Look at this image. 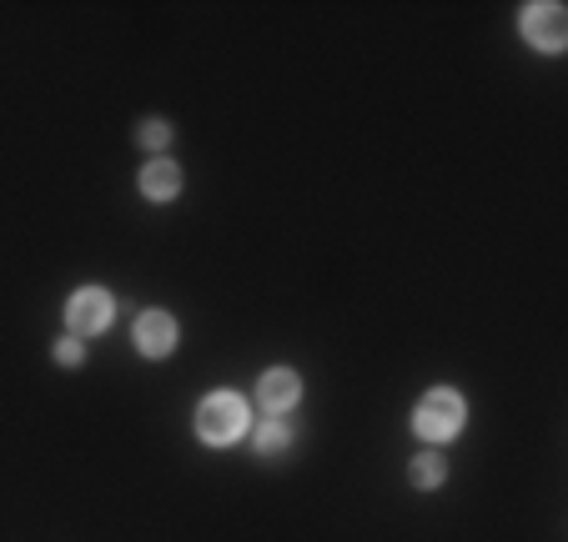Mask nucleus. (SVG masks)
<instances>
[{"label": "nucleus", "mask_w": 568, "mask_h": 542, "mask_svg": "<svg viewBox=\"0 0 568 542\" xmlns=\"http://www.w3.org/2000/svg\"><path fill=\"white\" fill-rule=\"evenodd\" d=\"M247 402L236 392H212V397H202V407H196V437L202 442H212V447H232L236 437L247 432Z\"/></svg>", "instance_id": "obj_1"}, {"label": "nucleus", "mask_w": 568, "mask_h": 542, "mask_svg": "<svg viewBox=\"0 0 568 542\" xmlns=\"http://www.w3.org/2000/svg\"><path fill=\"white\" fill-rule=\"evenodd\" d=\"M463 422H468V407H463V397L448 392V387H433V392L413 407V432H418L423 442H448V437L463 432Z\"/></svg>", "instance_id": "obj_2"}, {"label": "nucleus", "mask_w": 568, "mask_h": 542, "mask_svg": "<svg viewBox=\"0 0 568 542\" xmlns=\"http://www.w3.org/2000/svg\"><path fill=\"white\" fill-rule=\"evenodd\" d=\"M111 317H116V301H111L106 287H81L71 301H65V321H71L75 337H97V331H106Z\"/></svg>", "instance_id": "obj_3"}, {"label": "nucleus", "mask_w": 568, "mask_h": 542, "mask_svg": "<svg viewBox=\"0 0 568 542\" xmlns=\"http://www.w3.org/2000/svg\"><path fill=\"white\" fill-rule=\"evenodd\" d=\"M524 35L538 51H564L568 45V11L554 6V0H538V6H524Z\"/></svg>", "instance_id": "obj_4"}, {"label": "nucleus", "mask_w": 568, "mask_h": 542, "mask_svg": "<svg viewBox=\"0 0 568 542\" xmlns=\"http://www.w3.org/2000/svg\"><path fill=\"white\" fill-rule=\"evenodd\" d=\"M131 337H136L141 357H172L176 351V321L166 317V311H141Z\"/></svg>", "instance_id": "obj_5"}, {"label": "nucleus", "mask_w": 568, "mask_h": 542, "mask_svg": "<svg viewBox=\"0 0 568 542\" xmlns=\"http://www.w3.org/2000/svg\"><path fill=\"white\" fill-rule=\"evenodd\" d=\"M297 397H302V377L292 372V367H272V372L257 382V402L267 407V412H292Z\"/></svg>", "instance_id": "obj_6"}, {"label": "nucleus", "mask_w": 568, "mask_h": 542, "mask_svg": "<svg viewBox=\"0 0 568 542\" xmlns=\"http://www.w3.org/2000/svg\"><path fill=\"white\" fill-rule=\"evenodd\" d=\"M141 196H151V202H172L176 192H182V166H176V161H146V166H141Z\"/></svg>", "instance_id": "obj_7"}, {"label": "nucleus", "mask_w": 568, "mask_h": 542, "mask_svg": "<svg viewBox=\"0 0 568 542\" xmlns=\"http://www.w3.org/2000/svg\"><path fill=\"white\" fill-rule=\"evenodd\" d=\"M443 478H448V462L438 458V452H418L413 458V488H443Z\"/></svg>", "instance_id": "obj_8"}, {"label": "nucleus", "mask_w": 568, "mask_h": 542, "mask_svg": "<svg viewBox=\"0 0 568 542\" xmlns=\"http://www.w3.org/2000/svg\"><path fill=\"white\" fill-rule=\"evenodd\" d=\"M252 447H257L262 458H272V452H287V447H292V432H287L282 422H262L257 437H252Z\"/></svg>", "instance_id": "obj_9"}, {"label": "nucleus", "mask_w": 568, "mask_h": 542, "mask_svg": "<svg viewBox=\"0 0 568 542\" xmlns=\"http://www.w3.org/2000/svg\"><path fill=\"white\" fill-rule=\"evenodd\" d=\"M166 141H172V126H166V121H146V126H141V146L161 151Z\"/></svg>", "instance_id": "obj_10"}, {"label": "nucleus", "mask_w": 568, "mask_h": 542, "mask_svg": "<svg viewBox=\"0 0 568 542\" xmlns=\"http://www.w3.org/2000/svg\"><path fill=\"white\" fill-rule=\"evenodd\" d=\"M55 361H61V367H81L87 347H81V341H55Z\"/></svg>", "instance_id": "obj_11"}]
</instances>
